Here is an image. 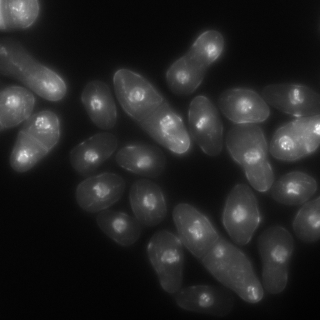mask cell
Here are the masks:
<instances>
[{
    "label": "cell",
    "instance_id": "cell-13",
    "mask_svg": "<svg viewBox=\"0 0 320 320\" xmlns=\"http://www.w3.org/2000/svg\"><path fill=\"white\" fill-rule=\"evenodd\" d=\"M125 184L119 175L104 173L89 178L80 183L75 192L77 202L84 211L100 212L116 203L124 192Z\"/></svg>",
    "mask_w": 320,
    "mask_h": 320
},
{
    "label": "cell",
    "instance_id": "cell-4",
    "mask_svg": "<svg viewBox=\"0 0 320 320\" xmlns=\"http://www.w3.org/2000/svg\"><path fill=\"white\" fill-rule=\"evenodd\" d=\"M320 118L318 115L299 118L275 132L269 150L275 158L286 162L304 158L317 150L320 141Z\"/></svg>",
    "mask_w": 320,
    "mask_h": 320
},
{
    "label": "cell",
    "instance_id": "cell-21",
    "mask_svg": "<svg viewBox=\"0 0 320 320\" xmlns=\"http://www.w3.org/2000/svg\"><path fill=\"white\" fill-rule=\"evenodd\" d=\"M207 68L197 58L186 52L168 69L166 76L168 86L175 94H191L201 83Z\"/></svg>",
    "mask_w": 320,
    "mask_h": 320
},
{
    "label": "cell",
    "instance_id": "cell-9",
    "mask_svg": "<svg viewBox=\"0 0 320 320\" xmlns=\"http://www.w3.org/2000/svg\"><path fill=\"white\" fill-rule=\"evenodd\" d=\"M190 133L202 150L211 156L218 155L223 145V126L212 102L202 96L195 97L188 110Z\"/></svg>",
    "mask_w": 320,
    "mask_h": 320
},
{
    "label": "cell",
    "instance_id": "cell-14",
    "mask_svg": "<svg viewBox=\"0 0 320 320\" xmlns=\"http://www.w3.org/2000/svg\"><path fill=\"white\" fill-rule=\"evenodd\" d=\"M218 106L222 113L236 124L253 123L265 120L269 115L268 104L252 90L230 89L220 96Z\"/></svg>",
    "mask_w": 320,
    "mask_h": 320
},
{
    "label": "cell",
    "instance_id": "cell-22",
    "mask_svg": "<svg viewBox=\"0 0 320 320\" xmlns=\"http://www.w3.org/2000/svg\"><path fill=\"white\" fill-rule=\"evenodd\" d=\"M96 221L107 236L122 246L134 243L141 234V224L138 220L121 212L105 210L98 214Z\"/></svg>",
    "mask_w": 320,
    "mask_h": 320
},
{
    "label": "cell",
    "instance_id": "cell-11",
    "mask_svg": "<svg viewBox=\"0 0 320 320\" xmlns=\"http://www.w3.org/2000/svg\"><path fill=\"white\" fill-rule=\"evenodd\" d=\"M262 95L267 104L292 116L302 118L319 114V95L304 86L270 85L263 89Z\"/></svg>",
    "mask_w": 320,
    "mask_h": 320
},
{
    "label": "cell",
    "instance_id": "cell-23",
    "mask_svg": "<svg viewBox=\"0 0 320 320\" xmlns=\"http://www.w3.org/2000/svg\"><path fill=\"white\" fill-rule=\"evenodd\" d=\"M39 5L36 0H0V29L8 31L25 29L37 18Z\"/></svg>",
    "mask_w": 320,
    "mask_h": 320
},
{
    "label": "cell",
    "instance_id": "cell-3",
    "mask_svg": "<svg viewBox=\"0 0 320 320\" xmlns=\"http://www.w3.org/2000/svg\"><path fill=\"white\" fill-rule=\"evenodd\" d=\"M226 143L229 153L242 168L252 186L262 192L270 189L274 174L261 128L253 123L236 124L228 132Z\"/></svg>",
    "mask_w": 320,
    "mask_h": 320
},
{
    "label": "cell",
    "instance_id": "cell-19",
    "mask_svg": "<svg viewBox=\"0 0 320 320\" xmlns=\"http://www.w3.org/2000/svg\"><path fill=\"white\" fill-rule=\"evenodd\" d=\"M35 98L28 89L13 86L3 89L0 93V130L15 126L30 116Z\"/></svg>",
    "mask_w": 320,
    "mask_h": 320
},
{
    "label": "cell",
    "instance_id": "cell-17",
    "mask_svg": "<svg viewBox=\"0 0 320 320\" xmlns=\"http://www.w3.org/2000/svg\"><path fill=\"white\" fill-rule=\"evenodd\" d=\"M115 159L117 163L124 169L150 178L161 174L166 163L165 155L162 150L150 144L124 146L118 152Z\"/></svg>",
    "mask_w": 320,
    "mask_h": 320
},
{
    "label": "cell",
    "instance_id": "cell-7",
    "mask_svg": "<svg viewBox=\"0 0 320 320\" xmlns=\"http://www.w3.org/2000/svg\"><path fill=\"white\" fill-rule=\"evenodd\" d=\"M257 200L247 185L239 184L229 193L222 215L224 226L232 240L244 245L251 240L260 222Z\"/></svg>",
    "mask_w": 320,
    "mask_h": 320
},
{
    "label": "cell",
    "instance_id": "cell-18",
    "mask_svg": "<svg viewBox=\"0 0 320 320\" xmlns=\"http://www.w3.org/2000/svg\"><path fill=\"white\" fill-rule=\"evenodd\" d=\"M81 99L90 119L100 129L108 130L115 125L116 107L111 91L104 82L94 80L88 83L82 92Z\"/></svg>",
    "mask_w": 320,
    "mask_h": 320
},
{
    "label": "cell",
    "instance_id": "cell-24",
    "mask_svg": "<svg viewBox=\"0 0 320 320\" xmlns=\"http://www.w3.org/2000/svg\"><path fill=\"white\" fill-rule=\"evenodd\" d=\"M49 151L36 139L20 130L10 155V166L17 172H26L35 166Z\"/></svg>",
    "mask_w": 320,
    "mask_h": 320
},
{
    "label": "cell",
    "instance_id": "cell-16",
    "mask_svg": "<svg viewBox=\"0 0 320 320\" xmlns=\"http://www.w3.org/2000/svg\"><path fill=\"white\" fill-rule=\"evenodd\" d=\"M117 144V139L112 134H96L72 149L69 155L70 164L80 174L88 175L112 155Z\"/></svg>",
    "mask_w": 320,
    "mask_h": 320
},
{
    "label": "cell",
    "instance_id": "cell-15",
    "mask_svg": "<svg viewBox=\"0 0 320 320\" xmlns=\"http://www.w3.org/2000/svg\"><path fill=\"white\" fill-rule=\"evenodd\" d=\"M129 198L135 217L141 224L154 226L166 217L167 205L164 196L153 182L146 179L136 181L130 188Z\"/></svg>",
    "mask_w": 320,
    "mask_h": 320
},
{
    "label": "cell",
    "instance_id": "cell-1",
    "mask_svg": "<svg viewBox=\"0 0 320 320\" xmlns=\"http://www.w3.org/2000/svg\"><path fill=\"white\" fill-rule=\"evenodd\" d=\"M200 260L216 280L244 301L254 303L262 298V287L250 260L229 242L219 238Z\"/></svg>",
    "mask_w": 320,
    "mask_h": 320
},
{
    "label": "cell",
    "instance_id": "cell-6",
    "mask_svg": "<svg viewBox=\"0 0 320 320\" xmlns=\"http://www.w3.org/2000/svg\"><path fill=\"white\" fill-rule=\"evenodd\" d=\"M115 93L125 112L138 123L164 102L162 96L145 78L130 70H118L113 77Z\"/></svg>",
    "mask_w": 320,
    "mask_h": 320
},
{
    "label": "cell",
    "instance_id": "cell-10",
    "mask_svg": "<svg viewBox=\"0 0 320 320\" xmlns=\"http://www.w3.org/2000/svg\"><path fill=\"white\" fill-rule=\"evenodd\" d=\"M138 123L152 139L173 153L182 154L190 148L189 135L182 118L164 101Z\"/></svg>",
    "mask_w": 320,
    "mask_h": 320
},
{
    "label": "cell",
    "instance_id": "cell-12",
    "mask_svg": "<svg viewBox=\"0 0 320 320\" xmlns=\"http://www.w3.org/2000/svg\"><path fill=\"white\" fill-rule=\"evenodd\" d=\"M233 292L224 286L198 285L180 289L175 301L182 309L217 317L228 315L233 309Z\"/></svg>",
    "mask_w": 320,
    "mask_h": 320
},
{
    "label": "cell",
    "instance_id": "cell-25",
    "mask_svg": "<svg viewBox=\"0 0 320 320\" xmlns=\"http://www.w3.org/2000/svg\"><path fill=\"white\" fill-rule=\"evenodd\" d=\"M20 130L36 139L49 151L57 144L60 137L58 118L54 112L48 110L31 116Z\"/></svg>",
    "mask_w": 320,
    "mask_h": 320
},
{
    "label": "cell",
    "instance_id": "cell-8",
    "mask_svg": "<svg viewBox=\"0 0 320 320\" xmlns=\"http://www.w3.org/2000/svg\"><path fill=\"white\" fill-rule=\"evenodd\" d=\"M172 216L182 243L197 258H201L219 238L208 219L190 204L177 205Z\"/></svg>",
    "mask_w": 320,
    "mask_h": 320
},
{
    "label": "cell",
    "instance_id": "cell-2",
    "mask_svg": "<svg viewBox=\"0 0 320 320\" xmlns=\"http://www.w3.org/2000/svg\"><path fill=\"white\" fill-rule=\"evenodd\" d=\"M0 72L49 101H58L66 93V83L59 75L35 60L22 45L11 38L0 41Z\"/></svg>",
    "mask_w": 320,
    "mask_h": 320
},
{
    "label": "cell",
    "instance_id": "cell-5",
    "mask_svg": "<svg viewBox=\"0 0 320 320\" xmlns=\"http://www.w3.org/2000/svg\"><path fill=\"white\" fill-rule=\"evenodd\" d=\"M183 244L178 237L162 230L155 232L149 241L147 256L163 289L176 293L182 285L184 255Z\"/></svg>",
    "mask_w": 320,
    "mask_h": 320
},
{
    "label": "cell",
    "instance_id": "cell-20",
    "mask_svg": "<svg viewBox=\"0 0 320 320\" xmlns=\"http://www.w3.org/2000/svg\"><path fill=\"white\" fill-rule=\"evenodd\" d=\"M272 198L288 205L302 204L309 199L317 188L315 179L303 172L295 171L282 176L271 188Z\"/></svg>",
    "mask_w": 320,
    "mask_h": 320
},
{
    "label": "cell",
    "instance_id": "cell-26",
    "mask_svg": "<svg viewBox=\"0 0 320 320\" xmlns=\"http://www.w3.org/2000/svg\"><path fill=\"white\" fill-rule=\"evenodd\" d=\"M320 200L319 197L304 204L293 223L295 233L301 241L312 242L320 238Z\"/></svg>",
    "mask_w": 320,
    "mask_h": 320
}]
</instances>
